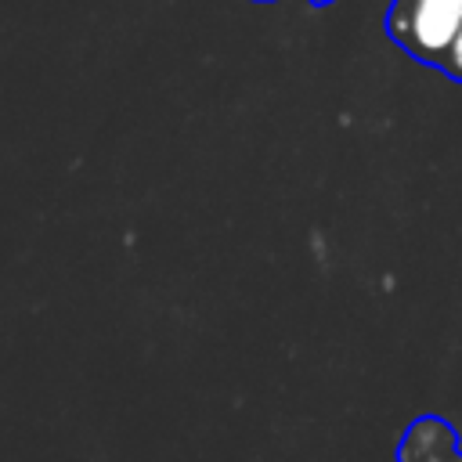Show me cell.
<instances>
[{"mask_svg":"<svg viewBox=\"0 0 462 462\" xmlns=\"http://www.w3.org/2000/svg\"><path fill=\"white\" fill-rule=\"evenodd\" d=\"M462 25V0H397L390 32L422 61L448 58Z\"/></svg>","mask_w":462,"mask_h":462,"instance_id":"cell-1","label":"cell"},{"mask_svg":"<svg viewBox=\"0 0 462 462\" xmlns=\"http://www.w3.org/2000/svg\"><path fill=\"white\" fill-rule=\"evenodd\" d=\"M397 462H462L458 430L440 415H419L397 444Z\"/></svg>","mask_w":462,"mask_h":462,"instance_id":"cell-2","label":"cell"},{"mask_svg":"<svg viewBox=\"0 0 462 462\" xmlns=\"http://www.w3.org/2000/svg\"><path fill=\"white\" fill-rule=\"evenodd\" d=\"M444 69H448L455 79H462V25H458V36H455V43H451V51H448V58H444Z\"/></svg>","mask_w":462,"mask_h":462,"instance_id":"cell-3","label":"cell"},{"mask_svg":"<svg viewBox=\"0 0 462 462\" xmlns=\"http://www.w3.org/2000/svg\"><path fill=\"white\" fill-rule=\"evenodd\" d=\"M314 4H328V0H314Z\"/></svg>","mask_w":462,"mask_h":462,"instance_id":"cell-4","label":"cell"}]
</instances>
